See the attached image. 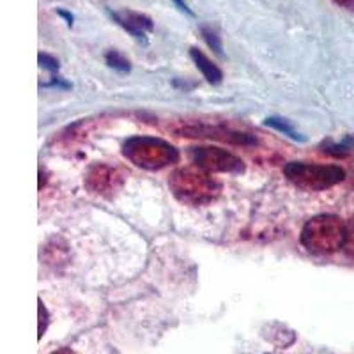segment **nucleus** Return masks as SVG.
I'll use <instances>...</instances> for the list:
<instances>
[{
  "label": "nucleus",
  "instance_id": "f257e3e1",
  "mask_svg": "<svg viewBox=\"0 0 354 354\" xmlns=\"http://www.w3.org/2000/svg\"><path fill=\"white\" fill-rule=\"evenodd\" d=\"M170 192L183 204L204 205L220 195L221 186L202 169L186 167L179 169L169 179Z\"/></svg>",
  "mask_w": 354,
  "mask_h": 354
},
{
  "label": "nucleus",
  "instance_id": "f03ea898",
  "mask_svg": "<svg viewBox=\"0 0 354 354\" xmlns=\"http://www.w3.org/2000/svg\"><path fill=\"white\" fill-rule=\"evenodd\" d=\"M346 223L335 214H319L301 230V243L312 254H333L344 246Z\"/></svg>",
  "mask_w": 354,
  "mask_h": 354
},
{
  "label": "nucleus",
  "instance_id": "7ed1b4c3",
  "mask_svg": "<svg viewBox=\"0 0 354 354\" xmlns=\"http://www.w3.org/2000/svg\"><path fill=\"white\" fill-rule=\"evenodd\" d=\"M122 153L133 165L145 170H161L179 160V153L174 145L153 137L129 138L124 144Z\"/></svg>",
  "mask_w": 354,
  "mask_h": 354
},
{
  "label": "nucleus",
  "instance_id": "20e7f679",
  "mask_svg": "<svg viewBox=\"0 0 354 354\" xmlns=\"http://www.w3.org/2000/svg\"><path fill=\"white\" fill-rule=\"evenodd\" d=\"M286 177L306 192H321L344 181L346 172L337 165H315L305 161H290L283 167Z\"/></svg>",
  "mask_w": 354,
  "mask_h": 354
},
{
  "label": "nucleus",
  "instance_id": "39448f33",
  "mask_svg": "<svg viewBox=\"0 0 354 354\" xmlns=\"http://www.w3.org/2000/svg\"><path fill=\"white\" fill-rule=\"evenodd\" d=\"M172 131L181 135V137L189 138H209V140H220L225 144L232 145H255V140L248 133L236 131V129L223 128V126H209L201 124V122H179L177 126H172Z\"/></svg>",
  "mask_w": 354,
  "mask_h": 354
},
{
  "label": "nucleus",
  "instance_id": "423d86ee",
  "mask_svg": "<svg viewBox=\"0 0 354 354\" xmlns=\"http://www.w3.org/2000/svg\"><path fill=\"white\" fill-rule=\"evenodd\" d=\"M192 160L198 169L205 170V172L239 174L245 169L241 158L225 149H218V147H194Z\"/></svg>",
  "mask_w": 354,
  "mask_h": 354
},
{
  "label": "nucleus",
  "instance_id": "0eeeda50",
  "mask_svg": "<svg viewBox=\"0 0 354 354\" xmlns=\"http://www.w3.org/2000/svg\"><path fill=\"white\" fill-rule=\"evenodd\" d=\"M122 183H124V176L121 174V170L109 165H100V163L91 167L85 176V186L88 192L106 198L113 197L121 189Z\"/></svg>",
  "mask_w": 354,
  "mask_h": 354
},
{
  "label": "nucleus",
  "instance_id": "6e6552de",
  "mask_svg": "<svg viewBox=\"0 0 354 354\" xmlns=\"http://www.w3.org/2000/svg\"><path fill=\"white\" fill-rule=\"evenodd\" d=\"M112 17L115 18V21L119 25L131 32L133 36L142 39L145 37V34L149 32L151 28H153V21L151 18L144 17V15H138V12H129V11H122V12H112Z\"/></svg>",
  "mask_w": 354,
  "mask_h": 354
},
{
  "label": "nucleus",
  "instance_id": "1a4fd4ad",
  "mask_svg": "<svg viewBox=\"0 0 354 354\" xmlns=\"http://www.w3.org/2000/svg\"><path fill=\"white\" fill-rule=\"evenodd\" d=\"M189 55H192V59L195 61L197 68L202 71V75H204L205 80L209 82V84H220L221 78H223V75H221L220 69H218L216 66H214L213 62H211L209 59H207V57L201 52V50L192 48Z\"/></svg>",
  "mask_w": 354,
  "mask_h": 354
},
{
  "label": "nucleus",
  "instance_id": "9d476101",
  "mask_svg": "<svg viewBox=\"0 0 354 354\" xmlns=\"http://www.w3.org/2000/svg\"><path fill=\"white\" fill-rule=\"evenodd\" d=\"M266 124L271 126V128H274V129H278V131L286 133V135H289L290 138H299V135L296 133V129H294L290 124H287V121H283V119L271 117V119H268V121H266Z\"/></svg>",
  "mask_w": 354,
  "mask_h": 354
},
{
  "label": "nucleus",
  "instance_id": "9b49d317",
  "mask_svg": "<svg viewBox=\"0 0 354 354\" xmlns=\"http://www.w3.org/2000/svg\"><path fill=\"white\" fill-rule=\"evenodd\" d=\"M342 248L349 257H354V218L346 223V236H344Z\"/></svg>",
  "mask_w": 354,
  "mask_h": 354
},
{
  "label": "nucleus",
  "instance_id": "f8f14e48",
  "mask_svg": "<svg viewBox=\"0 0 354 354\" xmlns=\"http://www.w3.org/2000/svg\"><path fill=\"white\" fill-rule=\"evenodd\" d=\"M106 61H109V64L112 66V68L121 69V71H128L129 69V62L117 52H110L109 55H106Z\"/></svg>",
  "mask_w": 354,
  "mask_h": 354
},
{
  "label": "nucleus",
  "instance_id": "ddd939ff",
  "mask_svg": "<svg viewBox=\"0 0 354 354\" xmlns=\"http://www.w3.org/2000/svg\"><path fill=\"white\" fill-rule=\"evenodd\" d=\"M202 34H204L205 41H207V44H209L211 48L221 55V43H220V39H218L216 34H214L213 30H209V28H204V30H202Z\"/></svg>",
  "mask_w": 354,
  "mask_h": 354
},
{
  "label": "nucleus",
  "instance_id": "4468645a",
  "mask_svg": "<svg viewBox=\"0 0 354 354\" xmlns=\"http://www.w3.org/2000/svg\"><path fill=\"white\" fill-rule=\"evenodd\" d=\"M46 328H48V312H46L43 301L39 299V338L43 337Z\"/></svg>",
  "mask_w": 354,
  "mask_h": 354
},
{
  "label": "nucleus",
  "instance_id": "2eb2a0df",
  "mask_svg": "<svg viewBox=\"0 0 354 354\" xmlns=\"http://www.w3.org/2000/svg\"><path fill=\"white\" fill-rule=\"evenodd\" d=\"M39 62H41V66H44V68H48V69L59 68V62L53 61V59H50L48 55H39Z\"/></svg>",
  "mask_w": 354,
  "mask_h": 354
},
{
  "label": "nucleus",
  "instance_id": "dca6fc26",
  "mask_svg": "<svg viewBox=\"0 0 354 354\" xmlns=\"http://www.w3.org/2000/svg\"><path fill=\"white\" fill-rule=\"evenodd\" d=\"M338 6L349 9V11H354V0H335Z\"/></svg>",
  "mask_w": 354,
  "mask_h": 354
},
{
  "label": "nucleus",
  "instance_id": "f3484780",
  "mask_svg": "<svg viewBox=\"0 0 354 354\" xmlns=\"http://www.w3.org/2000/svg\"><path fill=\"white\" fill-rule=\"evenodd\" d=\"M174 2H176V4L179 6V9H181V11H186V12H189V9H188V6H186V2H185V0H174Z\"/></svg>",
  "mask_w": 354,
  "mask_h": 354
},
{
  "label": "nucleus",
  "instance_id": "a211bd4d",
  "mask_svg": "<svg viewBox=\"0 0 354 354\" xmlns=\"http://www.w3.org/2000/svg\"><path fill=\"white\" fill-rule=\"evenodd\" d=\"M52 354H75V353L69 349H61V351H55V353H52Z\"/></svg>",
  "mask_w": 354,
  "mask_h": 354
}]
</instances>
